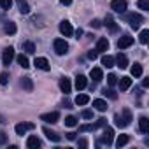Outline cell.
I'll use <instances>...</instances> for the list:
<instances>
[{"instance_id":"obj_15","label":"cell","mask_w":149,"mask_h":149,"mask_svg":"<svg viewBox=\"0 0 149 149\" xmlns=\"http://www.w3.org/2000/svg\"><path fill=\"white\" fill-rule=\"evenodd\" d=\"M42 132H44V135H46L49 140H53V142H60V135H58V133H54L53 130H49L47 126H44V128H42Z\"/></svg>"},{"instance_id":"obj_51","label":"cell","mask_w":149,"mask_h":149,"mask_svg":"<svg viewBox=\"0 0 149 149\" xmlns=\"http://www.w3.org/2000/svg\"><path fill=\"white\" fill-rule=\"evenodd\" d=\"M142 86H144V88H147V86H149V77H147V79H144V81H142Z\"/></svg>"},{"instance_id":"obj_17","label":"cell","mask_w":149,"mask_h":149,"mask_svg":"<svg viewBox=\"0 0 149 149\" xmlns=\"http://www.w3.org/2000/svg\"><path fill=\"white\" fill-rule=\"evenodd\" d=\"M86 86H88V79H86L84 76H77V77H76V88H77V91L84 90Z\"/></svg>"},{"instance_id":"obj_25","label":"cell","mask_w":149,"mask_h":149,"mask_svg":"<svg viewBox=\"0 0 149 149\" xmlns=\"http://www.w3.org/2000/svg\"><path fill=\"white\" fill-rule=\"evenodd\" d=\"M132 76L133 77H140L142 76V65L140 63H133L132 65Z\"/></svg>"},{"instance_id":"obj_14","label":"cell","mask_w":149,"mask_h":149,"mask_svg":"<svg viewBox=\"0 0 149 149\" xmlns=\"http://www.w3.org/2000/svg\"><path fill=\"white\" fill-rule=\"evenodd\" d=\"M60 90H61L65 95L72 91V83H70L68 77H61V79H60Z\"/></svg>"},{"instance_id":"obj_30","label":"cell","mask_w":149,"mask_h":149,"mask_svg":"<svg viewBox=\"0 0 149 149\" xmlns=\"http://www.w3.org/2000/svg\"><path fill=\"white\" fill-rule=\"evenodd\" d=\"M76 125H77V119H76V116H67V118H65V126L72 128V126H76Z\"/></svg>"},{"instance_id":"obj_42","label":"cell","mask_w":149,"mask_h":149,"mask_svg":"<svg viewBox=\"0 0 149 149\" xmlns=\"http://www.w3.org/2000/svg\"><path fill=\"white\" fill-rule=\"evenodd\" d=\"M105 125H107V119H105V118H100V119L95 123V128H102V126H105Z\"/></svg>"},{"instance_id":"obj_29","label":"cell","mask_w":149,"mask_h":149,"mask_svg":"<svg viewBox=\"0 0 149 149\" xmlns=\"http://www.w3.org/2000/svg\"><path fill=\"white\" fill-rule=\"evenodd\" d=\"M23 49H25L28 54H33V53H35V44L30 42V40H28V42H23Z\"/></svg>"},{"instance_id":"obj_52","label":"cell","mask_w":149,"mask_h":149,"mask_svg":"<svg viewBox=\"0 0 149 149\" xmlns=\"http://www.w3.org/2000/svg\"><path fill=\"white\" fill-rule=\"evenodd\" d=\"M16 2H18V4H23V2H26V0H16Z\"/></svg>"},{"instance_id":"obj_49","label":"cell","mask_w":149,"mask_h":149,"mask_svg":"<svg viewBox=\"0 0 149 149\" xmlns=\"http://www.w3.org/2000/svg\"><path fill=\"white\" fill-rule=\"evenodd\" d=\"M74 33H76V37H77V39H79V37H81V35H83V30H81V28H77V30H76V32H74Z\"/></svg>"},{"instance_id":"obj_6","label":"cell","mask_w":149,"mask_h":149,"mask_svg":"<svg viewBox=\"0 0 149 149\" xmlns=\"http://www.w3.org/2000/svg\"><path fill=\"white\" fill-rule=\"evenodd\" d=\"M35 128V125L33 123H19V125H16L14 126V130H16V133L18 135H25L28 130H33Z\"/></svg>"},{"instance_id":"obj_4","label":"cell","mask_w":149,"mask_h":149,"mask_svg":"<svg viewBox=\"0 0 149 149\" xmlns=\"http://www.w3.org/2000/svg\"><path fill=\"white\" fill-rule=\"evenodd\" d=\"M126 7H128V4H126V0H112L111 2V9L114 11V13H125L126 11Z\"/></svg>"},{"instance_id":"obj_16","label":"cell","mask_w":149,"mask_h":149,"mask_svg":"<svg viewBox=\"0 0 149 149\" xmlns=\"http://www.w3.org/2000/svg\"><path fill=\"white\" fill-rule=\"evenodd\" d=\"M26 147H30V149H37V147H40V140H39L35 135H30V137L26 139Z\"/></svg>"},{"instance_id":"obj_8","label":"cell","mask_w":149,"mask_h":149,"mask_svg":"<svg viewBox=\"0 0 149 149\" xmlns=\"http://www.w3.org/2000/svg\"><path fill=\"white\" fill-rule=\"evenodd\" d=\"M40 119H42V121H46V123H51V125H53V123H58V119H60V112H56V111H54V112L42 114V116H40Z\"/></svg>"},{"instance_id":"obj_7","label":"cell","mask_w":149,"mask_h":149,"mask_svg":"<svg viewBox=\"0 0 149 149\" xmlns=\"http://www.w3.org/2000/svg\"><path fill=\"white\" fill-rule=\"evenodd\" d=\"M60 32H61V35H65V37H70V35L74 33V28H72V25H70L67 19H63V21L60 23Z\"/></svg>"},{"instance_id":"obj_32","label":"cell","mask_w":149,"mask_h":149,"mask_svg":"<svg viewBox=\"0 0 149 149\" xmlns=\"http://www.w3.org/2000/svg\"><path fill=\"white\" fill-rule=\"evenodd\" d=\"M139 40L142 44H147V40H149V30H142L140 35H139Z\"/></svg>"},{"instance_id":"obj_39","label":"cell","mask_w":149,"mask_h":149,"mask_svg":"<svg viewBox=\"0 0 149 149\" xmlns=\"http://www.w3.org/2000/svg\"><path fill=\"white\" fill-rule=\"evenodd\" d=\"M116 83H118V77L114 76V74H109V76H107V84L109 86H114Z\"/></svg>"},{"instance_id":"obj_35","label":"cell","mask_w":149,"mask_h":149,"mask_svg":"<svg viewBox=\"0 0 149 149\" xmlns=\"http://www.w3.org/2000/svg\"><path fill=\"white\" fill-rule=\"evenodd\" d=\"M104 95H105V97H109V98H112V100H116V98H118V93H116L114 90H107V88H105V90H104Z\"/></svg>"},{"instance_id":"obj_44","label":"cell","mask_w":149,"mask_h":149,"mask_svg":"<svg viewBox=\"0 0 149 149\" xmlns=\"http://www.w3.org/2000/svg\"><path fill=\"white\" fill-rule=\"evenodd\" d=\"M90 25H91V28H100V26H102V23H100L98 19H91Z\"/></svg>"},{"instance_id":"obj_26","label":"cell","mask_w":149,"mask_h":149,"mask_svg":"<svg viewBox=\"0 0 149 149\" xmlns=\"http://www.w3.org/2000/svg\"><path fill=\"white\" fill-rule=\"evenodd\" d=\"M102 65H104V67H107V68L114 67V58H112V56H109V54L102 56Z\"/></svg>"},{"instance_id":"obj_38","label":"cell","mask_w":149,"mask_h":149,"mask_svg":"<svg viewBox=\"0 0 149 149\" xmlns=\"http://www.w3.org/2000/svg\"><path fill=\"white\" fill-rule=\"evenodd\" d=\"M142 11H149V0H139V4H137Z\"/></svg>"},{"instance_id":"obj_47","label":"cell","mask_w":149,"mask_h":149,"mask_svg":"<svg viewBox=\"0 0 149 149\" xmlns=\"http://www.w3.org/2000/svg\"><path fill=\"white\" fill-rule=\"evenodd\" d=\"M63 105H65L67 109H72V104H70V100H68V98H63Z\"/></svg>"},{"instance_id":"obj_43","label":"cell","mask_w":149,"mask_h":149,"mask_svg":"<svg viewBox=\"0 0 149 149\" xmlns=\"http://www.w3.org/2000/svg\"><path fill=\"white\" fill-rule=\"evenodd\" d=\"M88 58H90V60H97V58H98L97 49H95V51H93V49H91V51H88Z\"/></svg>"},{"instance_id":"obj_40","label":"cell","mask_w":149,"mask_h":149,"mask_svg":"<svg viewBox=\"0 0 149 149\" xmlns=\"http://www.w3.org/2000/svg\"><path fill=\"white\" fill-rule=\"evenodd\" d=\"M81 116H83L84 119H91V118H93V112H91L90 109H84V111L81 112Z\"/></svg>"},{"instance_id":"obj_41","label":"cell","mask_w":149,"mask_h":149,"mask_svg":"<svg viewBox=\"0 0 149 149\" xmlns=\"http://www.w3.org/2000/svg\"><path fill=\"white\" fill-rule=\"evenodd\" d=\"M91 130H95V125H83V126H79V132H91Z\"/></svg>"},{"instance_id":"obj_31","label":"cell","mask_w":149,"mask_h":149,"mask_svg":"<svg viewBox=\"0 0 149 149\" xmlns=\"http://www.w3.org/2000/svg\"><path fill=\"white\" fill-rule=\"evenodd\" d=\"M18 63H19L23 68H28V67H30V61H28V58H26L25 54H19V56H18Z\"/></svg>"},{"instance_id":"obj_33","label":"cell","mask_w":149,"mask_h":149,"mask_svg":"<svg viewBox=\"0 0 149 149\" xmlns=\"http://www.w3.org/2000/svg\"><path fill=\"white\" fill-rule=\"evenodd\" d=\"M114 123H116V126H118V128H126V125H125V121H123V118H121L119 114H116V116H114Z\"/></svg>"},{"instance_id":"obj_13","label":"cell","mask_w":149,"mask_h":149,"mask_svg":"<svg viewBox=\"0 0 149 149\" xmlns=\"http://www.w3.org/2000/svg\"><path fill=\"white\" fill-rule=\"evenodd\" d=\"M33 65H35L37 68H40V70H49V68H51V65H49V61H47L46 58H42V56H39V58H35V61H33Z\"/></svg>"},{"instance_id":"obj_10","label":"cell","mask_w":149,"mask_h":149,"mask_svg":"<svg viewBox=\"0 0 149 149\" xmlns=\"http://www.w3.org/2000/svg\"><path fill=\"white\" fill-rule=\"evenodd\" d=\"M97 53H104V51H109V39H105V37H100L98 40H97Z\"/></svg>"},{"instance_id":"obj_20","label":"cell","mask_w":149,"mask_h":149,"mask_svg":"<svg viewBox=\"0 0 149 149\" xmlns=\"http://www.w3.org/2000/svg\"><path fill=\"white\" fill-rule=\"evenodd\" d=\"M104 25L111 30V32H118V25H116V21L111 18V16H105V19H104Z\"/></svg>"},{"instance_id":"obj_27","label":"cell","mask_w":149,"mask_h":149,"mask_svg":"<svg viewBox=\"0 0 149 149\" xmlns=\"http://www.w3.org/2000/svg\"><path fill=\"white\" fill-rule=\"evenodd\" d=\"M88 102H90V97L84 95V93H81V95L76 97V104H77V105H86Z\"/></svg>"},{"instance_id":"obj_18","label":"cell","mask_w":149,"mask_h":149,"mask_svg":"<svg viewBox=\"0 0 149 149\" xmlns=\"http://www.w3.org/2000/svg\"><path fill=\"white\" fill-rule=\"evenodd\" d=\"M93 107L97 111H100V112H105L107 111V102L102 100V98H97V100H93Z\"/></svg>"},{"instance_id":"obj_24","label":"cell","mask_w":149,"mask_h":149,"mask_svg":"<svg viewBox=\"0 0 149 149\" xmlns=\"http://www.w3.org/2000/svg\"><path fill=\"white\" fill-rule=\"evenodd\" d=\"M121 114H123L121 118H123V121H125V125L128 126V125L132 123V112H130V109H128V107H125V109L121 111Z\"/></svg>"},{"instance_id":"obj_45","label":"cell","mask_w":149,"mask_h":149,"mask_svg":"<svg viewBox=\"0 0 149 149\" xmlns=\"http://www.w3.org/2000/svg\"><path fill=\"white\" fill-rule=\"evenodd\" d=\"M77 146L84 149V147H88V140H86V139H79V142H77Z\"/></svg>"},{"instance_id":"obj_21","label":"cell","mask_w":149,"mask_h":149,"mask_svg":"<svg viewBox=\"0 0 149 149\" xmlns=\"http://www.w3.org/2000/svg\"><path fill=\"white\" fill-rule=\"evenodd\" d=\"M21 86H23V90L32 91V90H33V81H32V77H21Z\"/></svg>"},{"instance_id":"obj_36","label":"cell","mask_w":149,"mask_h":149,"mask_svg":"<svg viewBox=\"0 0 149 149\" xmlns=\"http://www.w3.org/2000/svg\"><path fill=\"white\" fill-rule=\"evenodd\" d=\"M7 83H9V74L7 72H2V74H0V84L6 86Z\"/></svg>"},{"instance_id":"obj_12","label":"cell","mask_w":149,"mask_h":149,"mask_svg":"<svg viewBox=\"0 0 149 149\" xmlns=\"http://www.w3.org/2000/svg\"><path fill=\"white\" fill-rule=\"evenodd\" d=\"M90 77H91L95 83H100V81L104 79V72H102V68H98V67L91 68V70H90Z\"/></svg>"},{"instance_id":"obj_22","label":"cell","mask_w":149,"mask_h":149,"mask_svg":"<svg viewBox=\"0 0 149 149\" xmlns=\"http://www.w3.org/2000/svg\"><path fill=\"white\" fill-rule=\"evenodd\" d=\"M130 86H132V77H128V76L121 77V81H119V88H121V91H126Z\"/></svg>"},{"instance_id":"obj_5","label":"cell","mask_w":149,"mask_h":149,"mask_svg":"<svg viewBox=\"0 0 149 149\" xmlns=\"http://www.w3.org/2000/svg\"><path fill=\"white\" fill-rule=\"evenodd\" d=\"M14 60V47H6L4 51H2V63L4 65H11V61Z\"/></svg>"},{"instance_id":"obj_28","label":"cell","mask_w":149,"mask_h":149,"mask_svg":"<svg viewBox=\"0 0 149 149\" xmlns=\"http://www.w3.org/2000/svg\"><path fill=\"white\" fill-rule=\"evenodd\" d=\"M128 142H130V135H125V133H123V135H119V137H118L116 146H118V147H123V146H125V144H128Z\"/></svg>"},{"instance_id":"obj_48","label":"cell","mask_w":149,"mask_h":149,"mask_svg":"<svg viewBox=\"0 0 149 149\" xmlns=\"http://www.w3.org/2000/svg\"><path fill=\"white\" fill-rule=\"evenodd\" d=\"M76 135H77V133H74V132H68V133H67V139H68V140H74V139H76Z\"/></svg>"},{"instance_id":"obj_23","label":"cell","mask_w":149,"mask_h":149,"mask_svg":"<svg viewBox=\"0 0 149 149\" xmlns=\"http://www.w3.org/2000/svg\"><path fill=\"white\" fill-rule=\"evenodd\" d=\"M16 30H18V28H16V25H14L13 21H7V23H6V26H4V32H6L7 35H14V33H16Z\"/></svg>"},{"instance_id":"obj_46","label":"cell","mask_w":149,"mask_h":149,"mask_svg":"<svg viewBox=\"0 0 149 149\" xmlns=\"http://www.w3.org/2000/svg\"><path fill=\"white\" fill-rule=\"evenodd\" d=\"M6 140H7V135L4 132H0V144H6Z\"/></svg>"},{"instance_id":"obj_9","label":"cell","mask_w":149,"mask_h":149,"mask_svg":"<svg viewBox=\"0 0 149 149\" xmlns=\"http://www.w3.org/2000/svg\"><path fill=\"white\" fill-rule=\"evenodd\" d=\"M133 44V37H130V35H123L119 40H118V47L119 49H126V47H130Z\"/></svg>"},{"instance_id":"obj_11","label":"cell","mask_w":149,"mask_h":149,"mask_svg":"<svg viewBox=\"0 0 149 149\" xmlns=\"http://www.w3.org/2000/svg\"><path fill=\"white\" fill-rule=\"evenodd\" d=\"M114 65L119 67V68H126V67H128V58H126V54L119 53V54L114 58Z\"/></svg>"},{"instance_id":"obj_34","label":"cell","mask_w":149,"mask_h":149,"mask_svg":"<svg viewBox=\"0 0 149 149\" xmlns=\"http://www.w3.org/2000/svg\"><path fill=\"white\" fill-rule=\"evenodd\" d=\"M13 6V0H0V7H2L4 11H9Z\"/></svg>"},{"instance_id":"obj_1","label":"cell","mask_w":149,"mask_h":149,"mask_svg":"<svg viewBox=\"0 0 149 149\" xmlns=\"http://www.w3.org/2000/svg\"><path fill=\"white\" fill-rule=\"evenodd\" d=\"M53 46H54L56 54H60V56H63V54H67V53H68V42H67L65 39H54Z\"/></svg>"},{"instance_id":"obj_50","label":"cell","mask_w":149,"mask_h":149,"mask_svg":"<svg viewBox=\"0 0 149 149\" xmlns=\"http://www.w3.org/2000/svg\"><path fill=\"white\" fill-rule=\"evenodd\" d=\"M60 2H61L63 6H70V4H72V0H60Z\"/></svg>"},{"instance_id":"obj_37","label":"cell","mask_w":149,"mask_h":149,"mask_svg":"<svg viewBox=\"0 0 149 149\" xmlns=\"http://www.w3.org/2000/svg\"><path fill=\"white\" fill-rule=\"evenodd\" d=\"M19 13H21V14H28V13H30V6H28L26 2L19 4Z\"/></svg>"},{"instance_id":"obj_19","label":"cell","mask_w":149,"mask_h":149,"mask_svg":"<svg viewBox=\"0 0 149 149\" xmlns=\"http://www.w3.org/2000/svg\"><path fill=\"white\" fill-rule=\"evenodd\" d=\"M139 130H140L142 133H147V132H149V119H147L146 116H142V118L139 119Z\"/></svg>"},{"instance_id":"obj_3","label":"cell","mask_w":149,"mask_h":149,"mask_svg":"<svg viewBox=\"0 0 149 149\" xmlns=\"http://www.w3.org/2000/svg\"><path fill=\"white\" fill-rule=\"evenodd\" d=\"M112 140H114V130H112V128H105L104 133H102V137H100V144H104V146H111Z\"/></svg>"},{"instance_id":"obj_2","label":"cell","mask_w":149,"mask_h":149,"mask_svg":"<svg viewBox=\"0 0 149 149\" xmlns=\"http://www.w3.org/2000/svg\"><path fill=\"white\" fill-rule=\"evenodd\" d=\"M126 19H128L130 26H132V28H135V30H137V28L144 23V18H142L140 14H137V13H130V14L126 16Z\"/></svg>"}]
</instances>
